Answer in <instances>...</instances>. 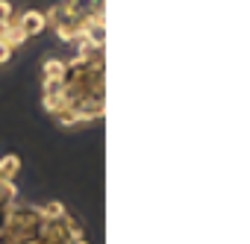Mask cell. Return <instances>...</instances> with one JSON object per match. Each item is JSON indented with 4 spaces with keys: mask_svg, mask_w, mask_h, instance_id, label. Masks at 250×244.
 <instances>
[{
    "mask_svg": "<svg viewBox=\"0 0 250 244\" xmlns=\"http://www.w3.org/2000/svg\"><path fill=\"white\" fill-rule=\"evenodd\" d=\"M0 41H3V44H9L12 50H18V47H24L27 41H30V36L21 30V24H18V15H12L9 18V24L3 27V30H0Z\"/></svg>",
    "mask_w": 250,
    "mask_h": 244,
    "instance_id": "cell-1",
    "label": "cell"
},
{
    "mask_svg": "<svg viewBox=\"0 0 250 244\" xmlns=\"http://www.w3.org/2000/svg\"><path fill=\"white\" fill-rule=\"evenodd\" d=\"M18 24H21V30H24L30 39L47 30V27H44V12H39V9H27V12H21V15H18Z\"/></svg>",
    "mask_w": 250,
    "mask_h": 244,
    "instance_id": "cell-2",
    "label": "cell"
},
{
    "mask_svg": "<svg viewBox=\"0 0 250 244\" xmlns=\"http://www.w3.org/2000/svg\"><path fill=\"white\" fill-rule=\"evenodd\" d=\"M100 3H106V0H65L62 6H65L74 18H88Z\"/></svg>",
    "mask_w": 250,
    "mask_h": 244,
    "instance_id": "cell-3",
    "label": "cell"
},
{
    "mask_svg": "<svg viewBox=\"0 0 250 244\" xmlns=\"http://www.w3.org/2000/svg\"><path fill=\"white\" fill-rule=\"evenodd\" d=\"M65 59H56V56H50V59H44V65H42V80H56V82H62V77H65Z\"/></svg>",
    "mask_w": 250,
    "mask_h": 244,
    "instance_id": "cell-4",
    "label": "cell"
},
{
    "mask_svg": "<svg viewBox=\"0 0 250 244\" xmlns=\"http://www.w3.org/2000/svg\"><path fill=\"white\" fill-rule=\"evenodd\" d=\"M18 174H21V156L6 153L3 159H0V180H15Z\"/></svg>",
    "mask_w": 250,
    "mask_h": 244,
    "instance_id": "cell-5",
    "label": "cell"
},
{
    "mask_svg": "<svg viewBox=\"0 0 250 244\" xmlns=\"http://www.w3.org/2000/svg\"><path fill=\"white\" fill-rule=\"evenodd\" d=\"M42 106H44L47 115H56V112H62L68 106V100H65L62 91H53V94H42Z\"/></svg>",
    "mask_w": 250,
    "mask_h": 244,
    "instance_id": "cell-6",
    "label": "cell"
},
{
    "mask_svg": "<svg viewBox=\"0 0 250 244\" xmlns=\"http://www.w3.org/2000/svg\"><path fill=\"white\" fill-rule=\"evenodd\" d=\"M53 121H56V124L59 127H65V130H74V127H83V121H80V115L71 109V106H65L62 112H56L53 115Z\"/></svg>",
    "mask_w": 250,
    "mask_h": 244,
    "instance_id": "cell-7",
    "label": "cell"
},
{
    "mask_svg": "<svg viewBox=\"0 0 250 244\" xmlns=\"http://www.w3.org/2000/svg\"><path fill=\"white\" fill-rule=\"evenodd\" d=\"M39 212H42V218H44V221H59V218H65V215H68V209H65L59 200H50V203L39 206Z\"/></svg>",
    "mask_w": 250,
    "mask_h": 244,
    "instance_id": "cell-8",
    "label": "cell"
},
{
    "mask_svg": "<svg viewBox=\"0 0 250 244\" xmlns=\"http://www.w3.org/2000/svg\"><path fill=\"white\" fill-rule=\"evenodd\" d=\"M15 15V9H12V3L9 0H0V30H3L6 24H9V18Z\"/></svg>",
    "mask_w": 250,
    "mask_h": 244,
    "instance_id": "cell-9",
    "label": "cell"
},
{
    "mask_svg": "<svg viewBox=\"0 0 250 244\" xmlns=\"http://www.w3.org/2000/svg\"><path fill=\"white\" fill-rule=\"evenodd\" d=\"M12 53H15V50H12L9 44H3V41H0V65H6V62L12 59Z\"/></svg>",
    "mask_w": 250,
    "mask_h": 244,
    "instance_id": "cell-10",
    "label": "cell"
}]
</instances>
